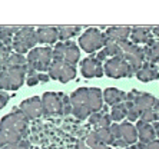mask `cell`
<instances>
[{
  "label": "cell",
  "mask_w": 159,
  "mask_h": 149,
  "mask_svg": "<svg viewBox=\"0 0 159 149\" xmlns=\"http://www.w3.org/2000/svg\"><path fill=\"white\" fill-rule=\"evenodd\" d=\"M27 125L29 119L19 108L3 116V119L0 120V149L6 145L23 141L27 135Z\"/></svg>",
  "instance_id": "1"
},
{
  "label": "cell",
  "mask_w": 159,
  "mask_h": 149,
  "mask_svg": "<svg viewBox=\"0 0 159 149\" xmlns=\"http://www.w3.org/2000/svg\"><path fill=\"white\" fill-rule=\"evenodd\" d=\"M53 60V49L52 47H34L27 53L26 66L27 74L44 73L49 70V66Z\"/></svg>",
  "instance_id": "2"
},
{
  "label": "cell",
  "mask_w": 159,
  "mask_h": 149,
  "mask_svg": "<svg viewBox=\"0 0 159 149\" xmlns=\"http://www.w3.org/2000/svg\"><path fill=\"white\" fill-rule=\"evenodd\" d=\"M27 66H7L0 72V90H17L26 80Z\"/></svg>",
  "instance_id": "3"
},
{
  "label": "cell",
  "mask_w": 159,
  "mask_h": 149,
  "mask_svg": "<svg viewBox=\"0 0 159 149\" xmlns=\"http://www.w3.org/2000/svg\"><path fill=\"white\" fill-rule=\"evenodd\" d=\"M36 29H33V27H20V30L13 37L11 50H15V53H19V55H25V53H29L32 49L36 47Z\"/></svg>",
  "instance_id": "4"
},
{
  "label": "cell",
  "mask_w": 159,
  "mask_h": 149,
  "mask_svg": "<svg viewBox=\"0 0 159 149\" xmlns=\"http://www.w3.org/2000/svg\"><path fill=\"white\" fill-rule=\"evenodd\" d=\"M103 72L106 76L113 79L132 78L135 73V70L130 67V65L126 62L123 56H116V57L107 59L103 65Z\"/></svg>",
  "instance_id": "5"
},
{
  "label": "cell",
  "mask_w": 159,
  "mask_h": 149,
  "mask_svg": "<svg viewBox=\"0 0 159 149\" xmlns=\"http://www.w3.org/2000/svg\"><path fill=\"white\" fill-rule=\"evenodd\" d=\"M118 45L122 49L125 60L130 65V67H132L133 70H135V73H136V70H139L142 67V65L146 62V60H145L143 47L135 45V43H132V42H129V40L118 42Z\"/></svg>",
  "instance_id": "6"
},
{
  "label": "cell",
  "mask_w": 159,
  "mask_h": 149,
  "mask_svg": "<svg viewBox=\"0 0 159 149\" xmlns=\"http://www.w3.org/2000/svg\"><path fill=\"white\" fill-rule=\"evenodd\" d=\"M79 46L86 53H95L96 50L103 49L105 46V34L99 32V29L90 27L79 37Z\"/></svg>",
  "instance_id": "7"
},
{
  "label": "cell",
  "mask_w": 159,
  "mask_h": 149,
  "mask_svg": "<svg viewBox=\"0 0 159 149\" xmlns=\"http://www.w3.org/2000/svg\"><path fill=\"white\" fill-rule=\"evenodd\" d=\"M49 78L53 80H59L62 83L70 82L76 78V67L69 63H65L63 60H52L48 70Z\"/></svg>",
  "instance_id": "8"
},
{
  "label": "cell",
  "mask_w": 159,
  "mask_h": 149,
  "mask_svg": "<svg viewBox=\"0 0 159 149\" xmlns=\"http://www.w3.org/2000/svg\"><path fill=\"white\" fill-rule=\"evenodd\" d=\"M43 115H62V93L46 92L42 96Z\"/></svg>",
  "instance_id": "9"
},
{
  "label": "cell",
  "mask_w": 159,
  "mask_h": 149,
  "mask_svg": "<svg viewBox=\"0 0 159 149\" xmlns=\"http://www.w3.org/2000/svg\"><path fill=\"white\" fill-rule=\"evenodd\" d=\"M80 72L83 74V78L92 79V78H102L105 74L102 62L96 59V56H90L86 57L80 62Z\"/></svg>",
  "instance_id": "10"
},
{
  "label": "cell",
  "mask_w": 159,
  "mask_h": 149,
  "mask_svg": "<svg viewBox=\"0 0 159 149\" xmlns=\"http://www.w3.org/2000/svg\"><path fill=\"white\" fill-rule=\"evenodd\" d=\"M20 112L26 116L27 119H36L39 116L43 115V109H42V99L39 96H33L30 99L23 101L19 106Z\"/></svg>",
  "instance_id": "11"
},
{
  "label": "cell",
  "mask_w": 159,
  "mask_h": 149,
  "mask_svg": "<svg viewBox=\"0 0 159 149\" xmlns=\"http://www.w3.org/2000/svg\"><path fill=\"white\" fill-rule=\"evenodd\" d=\"M130 40L135 45H148L153 40L152 27H133L130 32Z\"/></svg>",
  "instance_id": "12"
},
{
  "label": "cell",
  "mask_w": 159,
  "mask_h": 149,
  "mask_svg": "<svg viewBox=\"0 0 159 149\" xmlns=\"http://www.w3.org/2000/svg\"><path fill=\"white\" fill-rule=\"evenodd\" d=\"M36 36H37V43L40 45H52L59 39V32L57 27H39L36 29Z\"/></svg>",
  "instance_id": "13"
},
{
  "label": "cell",
  "mask_w": 159,
  "mask_h": 149,
  "mask_svg": "<svg viewBox=\"0 0 159 149\" xmlns=\"http://www.w3.org/2000/svg\"><path fill=\"white\" fill-rule=\"evenodd\" d=\"M136 129H138V141L141 143H149V142L155 141L156 135H155V129L151 123H146L143 120H138L136 122Z\"/></svg>",
  "instance_id": "14"
},
{
  "label": "cell",
  "mask_w": 159,
  "mask_h": 149,
  "mask_svg": "<svg viewBox=\"0 0 159 149\" xmlns=\"http://www.w3.org/2000/svg\"><path fill=\"white\" fill-rule=\"evenodd\" d=\"M136 78L141 82H151V80H156L159 79V69L155 66V63H149L145 62L139 70H136Z\"/></svg>",
  "instance_id": "15"
},
{
  "label": "cell",
  "mask_w": 159,
  "mask_h": 149,
  "mask_svg": "<svg viewBox=\"0 0 159 149\" xmlns=\"http://www.w3.org/2000/svg\"><path fill=\"white\" fill-rule=\"evenodd\" d=\"M130 32H132L130 27H109V29H106V33H105V43L107 40L116 42V43L122 40H128L130 37Z\"/></svg>",
  "instance_id": "16"
},
{
  "label": "cell",
  "mask_w": 159,
  "mask_h": 149,
  "mask_svg": "<svg viewBox=\"0 0 159 149\" xmlns=\"http://www.w3.org/2000/svg\"><path fill=\"white\" fill-rule=\"evenodd\" d=\"M88 106L92 113L103 108V93L98 88H88Z\"/></svg>",
  "instance_id": "17"
},
{
  "label": "cell",
  "mask_w": 159,
  "mask_h": 149,
  "mask_svg": "<svg viewBox=\"0 0 159 149\" xmlns=\"http://www.w3.org/2000/svg\"><path fill=\"white\" fill-rule=\"evenodd\" d=\"M80 59V50L76 46V43L72 40L65 42V53H63V62L69 63L72 66H76V63Z\"/></svg>",
  "instance_id": "18"
},
{
  "label": "cell",
  "mask_w": 159,
  "mask_h": 149,
  "mask_svg": "<svg viewBox=\"0 0 159 149\" xmlns=\"http://www.w3.org/2000/svg\"><path fill=\"white\" fill-rule=\"evenodd\" d=\"M102 93H103V101L112 106H115L118 103H123L126 101V93L116 89V88H107Z\"/></svg>",
  "instance_id": "19"
},
{
  "label": "cell",
  "mask_w": 159,
  "mask_h": 149,
  "mask_svg": "<svg viewBox=\"0 0 159 149\" xmlns=\"http://www.w3.org/2000/svg\"><path fill=\"white\" fill-rule=\"evenodd\" d=\"M135 106L139 109V112H143L146 109H153L156 103V97L152 96L151 93H146V92H139V95L136 96L135 99Z\"/></svg>",
  "instance_id": "20"
},
{
  "label": "cell",
  "mask_w": 159,
  "mask_h": 149,
  "mask_svg": "<svg viewBox=\"0 0 159 149\" xmlns=\"http://www.w3.org/2000/svg\"><path fill=\"white\" fill-rule=\"evenodd\" d=\"M120 135H122V139H125L128 145H133V143L138 142V129L130 122L120 123Z\"/></svg>",
  "instance_id": "21"
},
{
  "label": "cell",
  "mask_w": 159,
  "mask_h": 149,
  "mask_svg": "<svg viewBox=\"0 0 159 149\" xmlns=\"http://www.w3.org/2000/svg\"><path fill=\"white\" fill-rule=\"evenodd\" d=\"M72 108H88V88H79L70 95Z\"/></svg>",
  "instance_id": "22"
},
{
  "label": "cell",
  "mask_w": 159,
  "mask_h": 149,
  "mask_svg": "<svg viewBox=\"0 0 159 149\" xmlns=\"http://www.w3.org/2000/svg\"><path fill=\"white\" fill-rule=\"evenodd\" d=\"M145 52V60L149 63H156L159 62V40H153L143 47Z\"/></svg>",
  "instance_id": "23"
},
{
  "label": "cell",
  "mask_w": 159,
  "mask_h": 149,
  "mask_svg": "<svg viewBox=\"0 0 159 149\" xmlns=\"http://www.w3.org/2000/svg\"><path fill=\"white\" fill-rule=\"evenodd\" d=\"M20 27H11V26H0V42L3 43L4 46L11 47V43H13V37L17 33Z\"/></svg>",
  "instance_id": "24"
},
{
  "label": "cell",
  "mask_w": 159,
  "mask_h": 149,
  "mask_svg": "<svg viewBox=\"0 0 159 149\" xmlns=\"http://www.w3.org/2000/svg\"><path fill=\"white\" fill-rule=\"evenodd\" d=\"M57 32H59L60 40L67 42L70 37H73L75 34H78L80 32V27L79 26H62V27H57Z\"/></svg>",
  "instance_id": "25"
},
{
  "label": "cell",
  "mask_w": 159,
  "mask_h": 149,
  "mask_svg": "<svg viewBox=\"0 0 159 149\" xmlns=\"http://www.w3.org/2000/svg\"><path fill=\"white\" fill-rule=\"evenodd\" d=\"M111 118H112V120H115L116 123H118L119 120H122L123 118H126V105H125V102L112 106Z\"/></svg>",
  "instance_id": "26"
},
{
  "label": "cell",
  "mask_w": 159,
  "mask_h": 149,
  "mask_svg": "<svg viewBox=\"0 0 159 149\" xmlns=\"http://www.w3.org/2000/svg\"><path fill=\"white\" fill-rule=\"evenodd\" d=\"M103 50L106 52L107 57H109V56H111V57H116V56H123L122 49H120V46H119L116 42L107 40L106 43H105V46H103Z\"/></svg>",
  "instance_id": "27"
},
{
  "label": "cell",
  "mask_w": 159,
  "mask_h": 149,
  "mask_svg": "<svg viewBox=\"0 0 159 149\" xmlns=\"http://www.w3.org/2000/svg\"><path fill=\"white\" fill-rule=\"evenodd\" d=\"M125 105H126V118H129L130 122L139 120L141 112H139V109L135 106V103H133V102H125Z\"/></svg>",
  "instance_id": "28"
},
{
  "label": "cell",
  "mask_w": 159,
  "mask_h": 149,
  "mask_svg": "<svg viewBox=\"0 0 159 149\" xmlns=\"http://www.w3.org/2000/svg\"><path fill=\"white\" fill-rule=\"evenodd\" d=\"M96 133H98V136H99L102 143H105V145H112L113 136H112L109 128H99V129H96Z\"/></svg>",
  "instance_id": "29"
},
{
  "label": "cell",
  "mask_w": 159,
  "mask_h": 149,
  "mask_svg": "<svg viewBox=\"0 0 159 149\" xmlns=\"http://www.w3.org/2000/svg\"><path fill=\"white\" fill-rule=\"evenodd\" d=\"M141 120L146 123H153L159 120V113H156L155 109H146V111L141 112Z\"/></svg>",
  "instance_id": "30"
},
{
  "label": "cell",
  "mask_w": 159,
  "mask_h": 149,
  "mask_svg": "<svg viewBox=\"0 0 159 149\" xmlns=\"http://www.w3.org/2000/svg\"><path fill=\"white\" fill-rule=\"evenodd\" d=\"M69 113H72L70 96H66L62 93V115H69Z\"/></svg>",
  "instance_id": "31"
},
{
  "label": "cell",
  "mask_w": 159,
  "mask_h": 149,
  "mask_svg": "<svg viewBox=\"0 0 159 149\" xmlns=\"http://www.w3.org/2000/svg\"><path fill=\"white\" fill-rule=\"evenodd\" d=\"M2 149H32V146H30V142L29 141L23 139V141L17 142V143H11V145L3 146Z\"/></svg>",
  "instance_id": "32"
},
{
  "label": "cell",
  "mask_w": 159,
  "mask_h": 149,
  "mask_svg": "<svg viewBox=\"0 0 159 149\" xmlns=\"http://www.w3.org/2000/svg\"><path fill=\"white\" fill-rule=\"evenodd\" d=\"M98 143H100V139H99V136H98L96 130H95V132H90V133L88 135V138H86V145H88L89 148H95Z\"/></svg>",
  "instance_id": "33"
},
{
  "label": "cell",
  "mask_w": 159,
  "mask_h": 149,
  "mask_svg": "<svg viewBox=\"0 0 159 149\" xmlns=\"http://www.w3.org/2000/svg\"><path fill=\"white\" fill-rule=\"evenodd\" d=\"M112 118L111 115H107V113H103V115L100 116L99 122L96 123V129H99V128H109L112 125Z\"/></svg>",
  "instance_id": "34"
},
{
  "label": "cell",
  "mask_w": 159,
  "mask_h": 149,
  "mask_svg": "<svg viewBox=\"0 0 159 149\" xmlns=\"http://www.w3.org/2000/svg\"><path fill=\"white\" fill-rule=\"evenodd\" d=\"M109 130H111L113 139L122 138V135H120V125H118V123H112L111 126H109Z\"/></svg>",
  "instance_id": "35"
},
{
  "label": "cell",
  "mask_w": 159,
  "mask_h": 149,
  "mask_svg": "<svg viewBox=\"0 0 159 149\" xmlns=\"http://www.w3.org/2000/svg\"><path fill=\"white\" fill-rule=\"evenodd\" d=\"M39 73H33V74H27V79H26V83L29 86H36L39 83V78H37Z\"/></svg>",
  "instance_id": "36"
},
{
  "label": "cell",
  "mask_w": 159,
  "mask_h": 149,
  "mask_svg": "<svg viewBox=\"0 0 159 149\" xmlns=\"http://www.w3.org/2000/svg\"><path fill=\"white\" fill-rule=\"evenodd\" d=\"M112 145L115 146V148H128V143H126V141L125 139H122V138H119V139H113V142H112Z\"/></svg>",
  "instance_id": "37"
},
{
  "label": "cell",
  "mask_w": 159,
  "mask_h": 149,
  "mask_svg": "<svg viewBox=\"0 0 159 149\" xmlns=\"http://www.w3.org/2000/svg\"><path fill=\"white\" fill-rule=\"evenodd\" d=\"M9 99H10V96H9L7 93L4 92H0V109H3L6 105H7Z\"/></svg>",
  "instance_id": "38"
},
{
  "label": "cell",
  "mask_w": 159,
  "mask_h": 149,
  "mask_svg": "<svg viewBox=\"0 0 159 149\" xmlns=\"http://www.w3.org/2000/svg\"><path fill=\"white\" fill-rule=\"evenodd\" d=\"M103 115V113H100V112H95V113H90V116H89V122L92 123V125H96L98 122H99L100 116Z\"/></svg>",
  "instance_id": "39"
},
{
  "label": "cell",
  "mask_w": 159,
  "mask_h": 149,
  "mask_svg": "<svg viewBox=\"0 0 159 149\" xmlns=\"http://www.w3.org/2000/svg\"><path fill=\"white\" fill-rule=\"evenodd\" d=\"M138 95H139V90L132 89L129 93H126V102H135Z\"/></svg>",
  "instance_id": "40"
},
{
  "label": "cell",
  "mask_w": 159,
  "mask_h": 149,
  "mask_svg": "<svg viewBox=\"0 0 159 149\" xmlns=\"http://www.w3.org/2000/svg\"><path fill=\"white\" fill-rule=\"evenodd\" d=\"M11 53V47H7V46H4L2 42H0V57H3V56H9Z\"/></svg>",
  "instance_id": "41"
},
{
  "label": "cell",
  "mask_w": 159,
  "mask_h": 149,
  "mask_svg": "<svg viewBox=\"0 0 159 149\" xmlns=\"http://www.w3.org/2000/svg\"><path fill=\"white\" fill-rule=\"evenodd\" d=\"M146 149H159V139H155V141L146 143Z\"/></svg>",
  "instance_id": "42"
},
{
  "label": "cell",
  "mask_w": 159,
  "mask_h": 149,
  "mask_svg": "<svg viewBox=\"0 0 159 149\" xmlns=\"http://www.w3.org/2000/svg\"><path fill=\"white\" fill-rule=\"evenodd\" d=\"M37 78H39V82H42V83L49 82V79H50L48 73H39V74H37Z\"/></svg>",
  "instance_id": "43"
},
{
  "label": "cell",
  "mask_w": 159,
  "mask_h": 149,
  "mask_svg": "<svg viewBox=\"0 0 159 149\" xmlns=\"http://www.w3.org/2000/svg\"><path fill=\"white\" fill-rule=\"evenodd\" d=\"M152 126H153V129H155V135L159 138V120H158V122H153V123H152Z\"/></svg>",
  "instance_id": "44"
},
{
  "label": "cell",
  "mask_w": 159,
  "mask_h": 149,
  "mask_svg": "<svg viewBox=\"0 0 159 149\" xmlns=\"http://www.w3.org/2000/svg\"><path fill=\"white\" fill-rule=\"evenodd\" d=\"M92 149H109V146L105 145V143H102V142H100V143H98V145L95 146V148H92Z\"/></svg>",
  "instance_id": "45"
},
{
  "label": "cell",
  "mask_w": 159,
  "mask_h": 149,
  "mask_svg": "<svg viewBox=\"0 0 159 149\" xmlns=\"http://www.w3.org/2000/svg\"><path fill=\"white\" fill-rule=\"evenodd\" d=\"M152 34H155V36H158V37H159V26L152 27Z\"/></svg>",
  "instance_id": "46"
},
{
  "label": "cell",
  "mask_w": 159,
  "mask_h": 149,
  "mask_svg": "<svg viewBox=\"0 0 159 149\" xmlns=\"http://www.w3.org/2000/svg\"><path fill=\"white\" fill-rule=\"evenodd\" d=\"M153 109H155L156 113H159V99H156V103H155V106H153Z\"/></svg>",
  "instance_id": "47"
},
{
  "label": "cell",
  "mask_w": 159,
  "mask_h": 149,
  "mask_svg": "<svg viewBox=\"0 0 159 149\" xmlns=\"http://www.w3.org/2000/svg\"><path fill=\"white\" fill-rule=\"evenodd\" d=\"M125 149H138V146H128V148H125Z\"/></svg>",
  "instance_id": "48"
},
{
  "label": "cell",
  "mask_w": 159,
  "mask_h": 149,
  "mask_svg": "<svg viewBox=\"0 0 159 149\" xmlns=\"http://www.w3.org/2000/svg\"><path fill=\"white\" fill-rule=\"evenodd\" d=\"M158 63H159V62H158Z\"/></svg>",
  "instance_id": "49"
}]
</instances>
